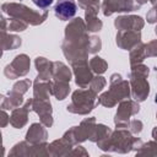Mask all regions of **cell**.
Listing matches in <instances>:
<instances>
[{"label":"cell","mask_w":157,"mask_h":157,"mask_svg":"<svg viewBox=\"0 0 157 157\" xmlns=\"http://www.w3.org/2000/svg\"><path fill=\"white\" fill-rule=\"evenodd\" d=\"M55 15L61 20H69L76 13V4L72 0H60L55 5Z\"/></svg>","instance_id":"cell-1"},{"label":"cell","mask_w":157,"mask_h":157,"mask_svg":"<svg viewBox=\"0 0 157 157\" xmlns=\"http://www.w3.org/2000/svg\"><path fill=\"white\" fill-rule=\"evenodd\" d=\"M38 7H40V9H45V7H48L52 2H53V0H32Z\"/></svg>","instance_id":"cell-2"},{"label":"cell","mask_w":157,"mask_h":157,"mask_svg":"<svg viewBox=\"0 0 157 157\" xmlns=\"http://www.w3.org/2000/svg\"><path fill=\"white\" fill-rule=\"evenodd\" d=\"M155 102L157 103V93H156V98H155Z\"/></svg>","instance_id":"cell-3"}]
</instances>
